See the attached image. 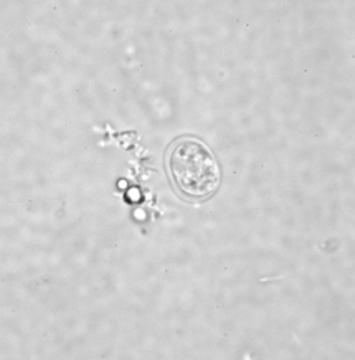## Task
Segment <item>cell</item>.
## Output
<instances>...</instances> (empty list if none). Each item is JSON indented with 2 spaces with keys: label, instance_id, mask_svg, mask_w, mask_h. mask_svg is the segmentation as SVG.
<instances>
[{
  "label": "cell",
  "instance_id": "6da1fadb",
  "mask_svg": "<svg viewBox=\"0 0 355 360\" xmlns=\"http://www.w3.org/2000/svg\"><path fill=\"white\" fill-rule=\"evenodd\" d=\"M167 167L174 186L183 195L203 198L220 186V167L205 144L197 139H181L170 149Z\"/></svg>",
  "mask_w": 355,
  "mask_h": 360
}]
</instances>
